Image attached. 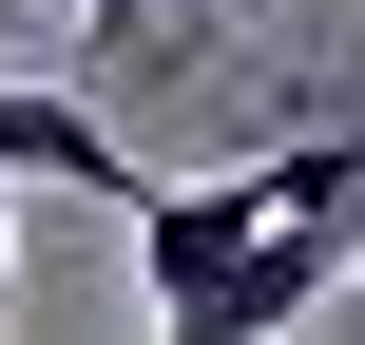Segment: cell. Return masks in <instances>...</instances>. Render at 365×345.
<instances>
[{
  "label": "cell",
  "mask_w": 365,
  "mask_h": 345,
  "mask_svg": "<svg viewBox=\"0 0 365 345\" xmlns=\"http://www.w3.org/2000/svg\"><path fill=\"white\" fill-rule=\"evenodd\" d=\"M346 327H365V250H346Z\"/></svg>",
  "instance_id": "277c9868"
},
{
  "label": "cell",
  "mask_w": 365,
  "mask_h": 345,
  "mask_svg": "<svg viewBox=\"0 0 365 345\" xmlns=\"http://www.w3.org/2000/svg\"><path fill=\"white\" fill-rule=\"evenodd\" d=\"M0 327H19V230H0Z\"/></svg>",
  "instance_id": "3957f363"
},
{
  "label": "cell",
  "mask_w": 365,
  "mask_h": 345,
  "mask_svg": "<svg viewBox=\"0 0 365 345\" xmlns=\"http://www.w3.org/2000/svg\"><path fill=\"white\" fill-rule=\"evenodd\" d=\"M327 173H346V134H308V154H250V173H192V192H154V211H135V250H154V307L192 327V307H212V269H231L269 211H308Z\"/></svg>",
  "instance_id": "6da1fadb"
},
{
  "label": "cell",
  "mask_w": 365,
  "mask_h": 345,
  "mask_svg": "<svg viewBox=\"0 0 365 345\" xmlns=\"http://www.w3.org/2000/svg\"><path fill=\"white\" fill-rule=\"evenodd\" d=\"M0 173H38V192H96V211H154V173L77 115V96H38V77H0Z\"/></svg>",
  "instance_id": "7a4b0ae2"
}]
</instances>
